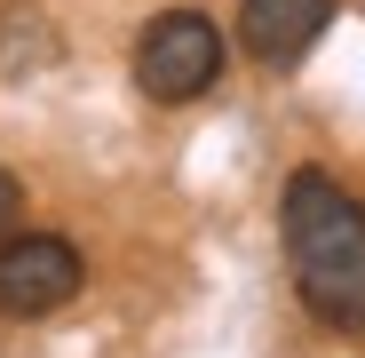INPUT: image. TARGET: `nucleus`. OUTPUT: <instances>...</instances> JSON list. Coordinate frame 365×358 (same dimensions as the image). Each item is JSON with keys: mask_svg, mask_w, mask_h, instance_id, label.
I'll use <instances>...</instances> for the list:
<instances>
[{"mask_svg": "<svg viewBox=\"0 0 365 358\" xmlns=\"http://www.w3.org/2000/svg\"><path fill=\"white\" fill-rule=\"evenodd\" d=\"M278 231H286V271L302 311L326 319L334 334H365V199L341 192L326 167H294L278 199Z\"/></svg>", "mask_w": 365, "mask_h": 358, "instance_id": "f257e3e1", "label": "nucleus"}, {"mask_svg": "<svg viewBox=\"0 0 365 358\" xmlns=\"http://www.w3.org/2000/svg\"><path fill=\"white\" fill-rule=\"evenodd\" d=\"M215 80H222V32H215V16L167 9V16L143 24V40H135V88L151 104H199Z\"/></svg>", "mask_w": 365, "mask_h": 358, "instance_id": "f03ea898", "label": "nucleus"}, {"mask_svg": "<svg viewBox=\"0 0 365 358\" xmlns=\"http://www.w3.org/2000/svg\"><path fill=\"white\" fill-rule=\"evenodd\" d=\"M80 287H88V263H80L72 239H56V231H9L0 239V311L9 319H48Z\"/></svg>", "mask_w": 365, "mask_h": 358, "instance_id": "7ed1b4c3", "label": "nucleus"}, {"mask_svg": "<svg viewBox=\"0 0 365 358\" xmlns=\"http://www.w3.org/2000/svg\"><path fill=\"white\" fill-rule=\"evenodd\" d=\"M334 9L341 0H238V48H247L255 64L286 72V64H302V56L326 40Z\"/></svg>", "mask_w": 365, "mask_h": 358, "instance_id": "20e7f679", "label": "nucleus"}, {"mask_svg": "<svg viewBox=\"0 0 365 358\" xmlns=\"http://www.w3.org/2000/svg\"><path fill=\"white\" fill-rule=\"evenodd\" d=\"M16 215H24V184H16V175H9V167H0V239H9V231H16Z\"/></svg>", "mask_w": 365, "mask_h": 358, "instance_id": "39448f33", "label": "nucleus"}]
</instances>
